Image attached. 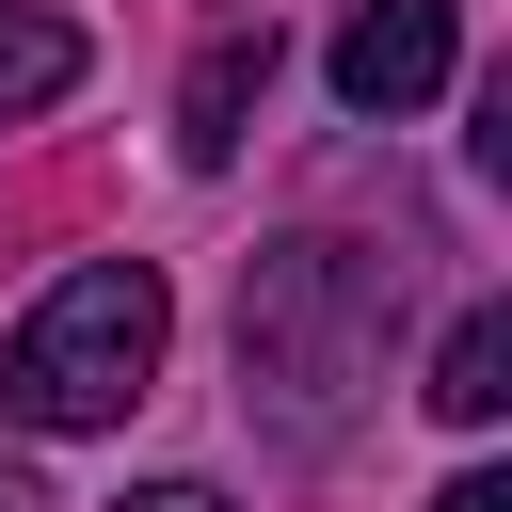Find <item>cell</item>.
Masks as SVG:
<instances>
[{"label": "cell", "mask_w": 512, "mask_h": 512, "mask_svg": "<svg viewBox=\"0 0 512 512\" xmlns=\"http://www.w3.org/2000/svg\"><path fill=\"white\" fill-rule=\"evenodd\" d=\"M432 512H512V480H496V464H464V480H448Z\"/></svg>", "instance_id": "52a82bcc"}, {"label": "cell", "mask_w": 512, "mask_h": 512, "mask_svg": "<svg viewBox=\"0 0 512 512\" xmlns=\"http://www.w3.org/2000/svg\"><path fill=\"white\" fill-rule=\"evenodd\" d=\"M160 336H176V288L144 272V256H80L16 336H0V416L16 432H112L144 384H160Z\"/></svg>", "instance_id": "7a4b0ae2"}, {"label": "cell", "mask_w": 512, "mask_h": 512, "mask_svg": "<svg viewBox=\"0 0 512 512\" xmlns=\"http://www.w3.org/2000/svg\"><path fill=\"white\" fill-rule=\"evenodd\" d=\"M448 64H464V0H352L336 16V112H368V128L432 112Z\"/></svg>", "instance_id": "3957f363"}, {"label": "cell", "mask_w": 512, "mask_h": 512, "mask_svg": "<svg viewBox=\"0 0 512 512\" xmlns=\"http://www.w3.org/2000/svg\"><path fill=\"white\" fill-rule=\"evenodd\" d=\"M64 80H80V16H64V0H0V128L48 112Z\"/></svg>", "instance_id": "8992f818"}, {"label": "cell", "mask_w": 512, "mask_h": 512, "mask_svg": "<svg viewBox=\"0 0 512 512\" xmlns=\"http://www.w3.org/2000/svg\"><path fill=\"white\" fill-rule=\"evenodd\" d=\"M112 512H224L208 480H144V496H112Z\"/></svg>", "instance_id": "ba28073f"}, {"label": "cell", "mask_w": 512, "mask_h": 512, "mask_svg": "<svg viewBox=\"0 0 512 512\" xmlns=\"http://www.w3.org/2000/svg\"><path fill=\"white\" fill-rule=\"evenodd\" d=\"M256 96H272V16H256V32H208V48H192V80H176V160H192V176H224V160H240V112H256Z\"/></svg>", "instance_id": "277c9868"}, {"label": "cell", "mask_w": 512, "mask_h": 512, "mask_svg": "<svg viewBox=\"0 0 512 512\" xmlns=\"http://www.w3.org/2000/svg\"><path fill=\"white\" fill-rule=\"evenodd\" d=\"M416 400H432V416H448V432H496V416H512V304H464V320H448V352H432V384H416Z\"/></svg>", "instance_id": "5b68a950"}, {"label": "cell", "mask_w": 512, "mask_h": 512, "mask_svg": "<svg viewBox=\"0 0 512 512\" xmlns=\"http://www.w3.org/2000/svg\"><path fill=\"white\" fill-rule=\"evenodd\" d=\"M0 512H48V496H32V480H16V464H0Z\"/></svg>", "instance_id": "9c48e42d"}, {"label": "cell", "mask_w": 512, "mask_h": 512, "mask_svg": "<svg viewBox=\"0 0 512 512\" xmlns=\"http://www.w3.org/2000/svg\"><path fill=\"white\" fill-rule=\"evenodd\" d=\"M384 336H400V256L304 224L240 272V416L272 448H336L384 384Z\"/></svg>", "instance_id": "6da1fadb"}]
</instances>
